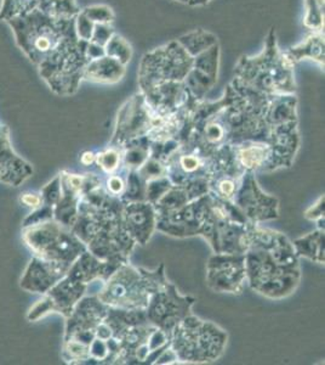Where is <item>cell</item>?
<instances>
[{"label":"cell","mask_w":325,"mask_h":365,"mask_svg":"<svg viewBox=\"0 0 325 365\" xmlns=\"http://www.w3.org/2000/svg\"><path fill=\"white\" fill-rule=\"evenodd\" d=\"M245 269L251 289L268 299L288 297L300 284V264L292 241L259 225L245 252Z\"/></svg>","instance_id":"6da1fadb"},{"label":"cell","mask_w":325,"mask_h":365,"mask_svg":"<svg viewBox=\"0 0 325 365\" xmlns=\"http://www.w3.org/2000/svg\"><path fill=\"white\" fill-rule=\"evenodd\" d=\"M168 282L164 264L153 272L135 268L128 262L120 264L108 277L97 299L110 307L123 309H146L151 296Z\"/></svg>","instance_id":"7a4b0ae2"},{"label":"cell","mask_w":325,"mask_h":365,"mask_svg":"<svg viewBox=\"0 0 325 365\" xmlns=\"http://www.w3.org/2000/svg\"><path fill=\"white\" fill-rule=\"evenodd\" d=\"M294 65L287 53L278 50L276 37L271 34L264 51L256 58H242L235 75L244 83L268 96L294 94Z\"/></svg>","instance_id":"3957f363"},{"label":"cell","mask_w":325,"mask_h":365,"mask_svg":"<svg viewBox=\"0 0 325 365\" xmlns=\"http://www.w3.org/2000/svg\"><path fill=\"white\" fill-rule=\"evenodd\" d=\"M226 344L227 334L223 329L191 314L174 329L170 349L177 361L209 363L223 356Z\"/></svg>","instance_id":"277c9868"},{"label":"cell","mask_w":325,"mask_h":365,"mask_svg":"<svg viewBox=\"0 0 325 365\" xmlns=\"http://www.w3.org/2000/svg\"><path fill=\"white\" fill-rule=\"evenodd\" d=\"M193 67V58L177 41L156 48L142 58L139 70L141 91H147L168 81L183 82Z\"/></svg>","instance_id":"5b68a950"},{"label":"cell","mask_w":325,"mask_h":365,"mask_svg":"<svg viewBox=\"0 0 325 365\" xmlns=\"http://www.w3.org/2000/svg\"><path fill=\"white\" fill-rule=\"evenodd\" d=\"M194 302L193 297L180 295L175 285L168 282L151 296L144 311L149 323L171 336L174 329L192 314Z\"/></svg>","instance_id":"8992f818"},{"label":"cell","mask_w":325,"mask_h":365,"mask_svg":"<svg viewBox=\"0 0 325 365\" xmlns=\"http://www.w3.org/2000/svg\"><path fill=\"white\" fill-rule=\"evenodd\" d=\"M247 282L245 255L215 253L206 266V284L218 294H240Z\"/></svg>","instance_id":"52a82bcc"},{"label":"cell","mask_w":325,"mask_h":365,"mask_svg":"<svg viewBox=\"0 0 325 365\" xmlns=\"http://www.w3.org/2000/svg\"><path fill=\"white\" fill-rule=\"evenodd\" d=\"M235 207L247 217V220L259 225L261 222L278 218V200L265 194L257 184L255 173L245 172L232 200Z\"/></svg>","instance_id":"ba28073f"},{"label":"cell","mask_w":325,"mask_h":365,"mask_svg":"<svg viewBox=\"0 0 325 365\" xmlns=\"http://www.w3.org/2000/svg\"><path fill=\"white\" fill-rule=\"evenodd\" d=\"M149 117L151 108L140 91L120 108L111 146L120 148L127 141L146 137L149 128Z\"/></svg>","instance_id":"9c48e42d"},{"label":"cell","mask_w":325,"mask_h":365,"mask_svg":"<svg viewBox=\"0 0 325 365\" xmlns=\"http://www.w3.org/2000/svg\"><path fill=\"white\" fill-rule=\"evenodd\" d=\"M297 125V120L271 127L267 140L272 150L271 170L292 166L300 145Z\"/></svg>","instance_id":"30bf717a"},{"label":"cell","mask_w":325,"mask_h":365,"mask_svg":"<svg viewBox=\"0 0 325 365\" xmlns=\"http://www.w3.org/2000/svg\"><path fill=\"white\" fill-rule=\"evenodd\" d=\"M123 222L136 244L146 245L156 230V215L147 201L124 205Z\"/></svg>","instance_id":"8fae6325"},{"label":"cell","mask_w":325,"mask_h":365,"mask_svg":"<svg viewBox=\"0 0 325 365\" xmlns=\"http://www.w3.org/2000/svg\"><path fill=\"white\" fill-rule=\"evenodd\" d=\"M233 155L244 172H271V145L267 140L240 141L232 144Z\"/></svg>","instance_id":"7c38bea8"},{"label":"cell","mask_w":325,"mask_h":365,"mask_svg":"<svg viewBox=\"0 0 325 365\" xmlns=\"http://www.w3.org/2000/svg\"><path fill=\"white\" fill-rule=\"evenodd\" d=\"M297 100L294 94L272 96L266 110V122L271 127L297 122Z\"/></svg>","instance_id":"4fadbf2b"},{"label":"cell","mask_w":325,"mask_h":365,"mask_svg":"<svg viewBox=\"0 0 325 365\" xmlns=\"http://www.w3.org/2000/svg\"><path fill=\"white\" fill-rule=\"evenodd\" d=\"M127 72V66L115 61L108 56H102L97 60H92L84 68V76L90 81L99 83L113 84L119 82Z\"/></svg>","instance_id":"5bb4252c"},{"label":"cell","mask_w":325,"mask_h":365,"mask_svg":"<svg viewBox=\"0 0 325 365\" xmlns=\"http://www.w3.org/2000/svg\"><path fill=\"white\" fill-rule=\"evenodd\" d=\"M122 149V167L120 170L128 173L137 170L144 162L147 161L151 154V141L147 137L136 138L120 146Z\"/></svg>","instance_id":"9a60e30c"},{"label":"cell","mask_w":325,"mask_h":365,"mask_svg":"<svg viewBox=\"0 0 325 365\" xmlns=\"http://www.w3.org/2000/svg\"><path fill=\"white\" fill-rule=\"evenodd\" d=\"M297 257L324 264V229L318 228L292 242Z\"/></svg>","instance_id":"2e32d148"},{"label":"cell","mask_w":325,"mask_h":365,"mask_svg":"<svg viewBox=\"0 0 325 365\" xmlns=\"http://www.w3.org/2000/svg\"><path fill=\"white\" fill-rule=\"evenodd\" d=\"M287 54L294 63L301 60H313L324 65V37L321 34H311L299 46L287 51Z\"/></svg>","instance_id":"e0dca14e"},{"label":"cell","mask_w":325,"mask_h":365,"mask_svg":"<svg viewBox=\"0 0 325 365\" xmlns=\"http://www.w3.org/2000/svg\"><path fill=\"white\" fill-rule=\"evenodd\" d=\"M193 200L186 187L173 185L169 190L165 192L164 195L161 196V199L156 201V204H153L156 218L169 216L174 212L181 210L183 206Z\"/></svg>","instance_id":"ac0fdd59"},{"label":"cell","mask_w":325,"mask_h":365,"mask_svg":"<svg viewBox=\"0 0 325 365\" xmlns=\"http://www.w3.org/2000/svg\"><path fill=\"white\" fill-rule=\"evenodd\" d=\"M176 41L192 58L218 44L216 36L203 29H194L190 34H183Z\"/></svg>","instance_id":"d6986e66"},{"label":"cell","mask_w":325,"mask_h":365,"mask_svg":"<svg viewBox=\"0 0 325 365\" xmlns=\"http://www.w3.org/2000/svg\"><path fill=\"white\" fill-rule=\"evenodd\" d=\"M215 83H216V79L211 78V76L203 73L202 71L197 70L194 67H192V70L183 79L186 89L194 100L204 99L206 93L214 87Z\"/></svg>","instance_id":"ffe728a7"},{"label":"cell","mask_w":325,"mask_h":365,"mask_svg":"<svg viewBox=\"0 0 325 365\" xmlns=\"http://www.w3.org/2000/svg\"><path fill=\"white\" fill-rule=\"evenodd\" d=\"M218 66H220V46L218 44L211 46L206 51L193 58V67L202 71L203 73L218 79Z\"/></svg>","instance_id":"44dd1931"},{"label":"cell","mask_w":325,"mask_h":365,"mask_svg":"<svg viewBox=\"0 0 325 365\" xmlns=\"http://www.w3.org/2000/svg\"><path fill=\"white\" fill-rule=\"evenodd\" d=\"M105 53L108 58L127 66L132 58V48L125 38L115 34L105 46Z\"/></svg>","instance_id":"7402d4cb"},{"label":"cell","mask_w":325,"mask_h":365,"mask_svg":"<svg viewBox=\"0 0 325 365\" xmlns=\"http://www.w3.org/2000/svg\"><path fill=\"white\" fill-rule=\"evenodd\" d=\"M127 175V187L123 195L120 196V200L124 204H130V202H140L146 201V182L141 178L136 170H132L125 173Z\"/></svg>","instance_id":"603a6c76"},{"label":"cell","mask_w":325,"mask_h":365,"mask_svg":"<svg viewBox=\"0 0 325 365\" xmlns=\"http://www.w3.org/2000/svg\"><path fill=\"white\" fill-rule=\"evenodd\" d=\"M306 27L312 29L313 34H321L324 27V0H306Z\"/></svg>","instance_id":"cb8c5ba5"},{"label":"cell","mask_w":325,"mask_h":365,"mask_svg":"<svg viewBox=\"0 0 325 365\" xmlns=\"http://www.w3.org/2000/svg\"><path fill=\"white\" fill-rule=\"evenodd\" d=\"M95 163L106 175H112L122 167V149L110 146L107 150L96 154Z\"/></svg>","instance_id":"d4e9b609"},{"label":"cell","mask_w":325,"mask_h":365,"mask_svg":"<svg viewBox=\"0 0 325 365\" xmlns=\"http://www.w3.org/2000/svg\"><path fill=\"white\" fill-rule=\"evenodd\" d=\"M141 178L147 182L152 179L161 178L166 177V165L164 162L158 160V158H151L144 162V165L136 170Z\"/></svg>","instance_id":"484cf974"},{"label":"cell","mask_w":325,"mask_h":365,"mask_svg":"<svg viewBox=\"0 0 325 365\" xmlns=\"http://www.w3.org/2000/svg\"><path fill=\"white\" fill-rule=\"evenodd\" d=\"M173 187V182H170L168 177L152 179L146 182V201L149 204H156L161 196L164 195L170 187Z\"/></svg>","instance_id":"4316f807"},{"label":"cell","mask_w":325,"mask_h":365,"mask_svg":"<svg viewBox=\"0 0 325 365\" xmlns=\"http://www.w3.org/2000/svg\"><path fill=\"white\" fill-rule=\"evenodd\" d=\"M84 15L94 24H112L114 21V13L107 5H94L84 10Z\"/></svg>","instance_id":"83f0119b"},{"label":"cell","mask_w":325,"mask_h":365,"mask_svg":"<svg viewBox=\"0 0 325 365\" xmlns=\"http://www.w3.org/2000/svg\"><path fill=\"white\" fill-rule=\"evenodd\" d=\"M107 179H106V191L108 194L115 197H119L123 195L124 191H125V187H127V175H122L115 172L112 175H107Z\"/></svg>","instance_id":"f1b7e54d"},{"label":"cell","mask_w":325,"mask_h":365,"mask_svg":"<svg viewBox=\"0 0 325 365\" xmlns=\"http://www.w3.org/2000/svg\"><path fill=\"white\" fill-rule=\"evenodd\" d=\"M115 34L114 29L112 24H96L91 37V42L105 48L108 41Z\"/></svg>","instance_id":"f546056e"},{"label":"cell","mask_w":325,"mask_h":365,"mask_svg":"<svg viewBox=\"0 0 325 365\" xmlns=\"http://www.w3.org/2000/svg\"><path fill=\"white\" fill-rule=\"evenodd\" d=\"M324 195H321L311 207L306 210V220H312V222L324 220Z\"/></svg>","instance_id":"4dcf8cb0"},{"label":"cell","mask_w":325,"mask_h":365,"mask_svg":"<svg viewBox=\"0 0 325 365\" xmlns=\"http://www.w3.org/2000/svg\"><path fill=\"white\" fill-rule=\"evenodd\" d=\"M78 25L79 37H82V41H90L95 24L90 21L84 14H82L79 16Z\"/></svg>","instance_id":"1f68e13d"},{"label":"cell","mask_w":325,"mask_h":365,"mask_svg":"<svg viewBox=\"0 0 325 365\" xmlns=\"http://www.w3.org/2000/svg\"><path fill=\"white\" fill-rule=\"evenodd\" d=\"M22 201H23L27 206H31V207H37V206L41 205V197L36 195V194H26V195L22 197Z\"/></svg>","instance_id":"d6a6232c"},{"label":"cell","mask_w":325,"mask_h":365,"mask_svg":"<svg viewBox=\"0 0 325 365\" xmlns=\"http://www.w3.org/2000/svg\"><path fill=\"white\" fill-rule=\"evenodd\" d=\"M95 160L96 154L91 153V151H87V153H84V154L82 155L80 162H82L84 166H90L92 163H95Z\"/></svg>","instance_id":"836d02e7"},{"label":"cell","mask_w":325,"mask_h":365,"mask_svg":"<svg viewBox=\"0 0 325 365\" xmlns=\"http://www.w3.org/2000/svg\"><path fill=\"white\" fill-rule=\"evenodd\" d=\"M211 0H188V5L191 6H201V5H206L209 3Z\"/></svg>","instance_id":"e575fe53"},{"label":"cell","mask_w":325,"mask_h":365,"mask_svg":"<svg viewBox=\"0 0 325 365\" xmlns=\"http://www.w3.org/2000/svg\"><path fill=\"white\" fill-rule=\"evenodd\" d=\"M174 1H179V3H183V4H188V0H174Z\"/></svg>","instance_id":"d590c367"}]
</instances>
